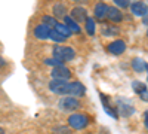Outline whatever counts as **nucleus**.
Returning a JSON list of instances; mask_svg holds the SVG:
<instances>
[{"mask_svg": "<svg viewBox=\"0 0 148 134\" xmlns=\"http://www.w3.org/2000/svg\"><path fill=\"white\" fill-rule=\"evenodd\" d=\"M52 12H53V17L58 19V18H65L67 17V6L64 5V3H56V5H53V9H52Z\"/></svg>", "mask_w": 148, "mask_h": 134, "instance_id": "obj_16", "label": "nucleus"}, {"mask_svg": "<svg viewBox=\"0 0 148 134\" xmlns=\"http://www.w3.org/2000/svg\"><path fill=\"white\" fill-rule=\"evenodd\" d=\"M102 34L107 36V37H114V36L119 34V28L114 27V26H107L102 28Z\"/></svg>", "mask_w": 148, "mask_h": 134, "instance_id": "obj_22", "label": "nucleus"}, {"mask_svg": "<svg viewBox=\"0 0 148 134\" xmlns=\"http://www.w3.org/2000/svg\"><path fill=\"white\" fill-rule=\"evenodd\" d=\"M147 63L144 61L142 58H133V61H132V67H133V70L135 72H139V73H142L144 70H147Z\"/></svg>", "mask_w": 148, "mask_h": 134, "instance_id": "obj_20", "label": "nucleus"}, {"mask_svg": "<svg viewBox=\"0 0 148 134\" xmlns=\"http://www.w3.org/2000/svg\"><path fill=\"white\" fill-rule=\"evenodd\" d=\"M107 51L113 55H121L123 52L126 51V43L123 42L121 39H116L113 42H110L107 45Z\"/></svg>", "mask_w": 148, "mask_h": 134, "instance_id": "obj_6", "label": "nucleus"}, {"mask_svg": "<svg viewBox=\"0 0 148 134\" xmlns=\"http://www.w3.org/2000/svg\"><path fill=\"white\" fill-rule=\"evenodd\" d=\"M147 72H148V66H147Z\"/></svg>", "mask_w": 148, "mask_h": 134, "instance_id": "obj_30", "label": "nucleus"}, {"mask_svg": "<svg viewBox=\"0 0 148 134\" xmlns=\"http://www.w3.org/2000/svg\"><path fill=\"white\" fill-rule=\"evenodd\" d=\"M52 54H53V58L59 60V61H62L64 64L67 61H71V60L76 57V51H74L71 46H62V45L53 46Z\"/></svg>", "mask_w": 148, "mask_h": 134, "instance_id": "obj_1", "label": "nucleus"}, {"mask_svg": "<svg viewBox=\"0 0 148 134\" xmlns=\"http://www.w3.org/2000/svg\"><path fill=\"white\" fill-rule=\"evenodd\" d=\"M61 110H65V112H73V110H77L80 107V101L79 99H74V97H70V95H65L59 100L58 103Z\"/></svg>", "mask_w": 148, "mask_h": 134, "instance_id": "obj_4", "label": "nucleus"}, {"mask_svg": "<svg viewBox=\"0 0 148 134\" xmlns=\"http://www.w3.org/2000/svg\"><path fill=\"white\" fill-rule=\"evenodd\" d=\"M130 10H132L133 15L144 18V17L148 14V6H147V3H144V2H133V3L130 5Z\"/></svg>", "mask_w": 148, "mask_h": 134, "instance_id": "obj_10", "label": "nucleus"}, {"mask_svg": "<svg viewBox=\"0 0 148 134\" xmlns=\"http://www.w3.org/2000/svg\"><path fill=\"white\" fill-rule=\"evenodd\" d=\"M34 36L39 40H47L49 36H51V28L40 22L39 26H36V28H34Z\"/></svg>", "mask_w": 148, "mask_h": 134, "instance_id": "obj_11", "label": "nucleus"}, {"mask_svg": "<svg viewBox=\"0 0 148 134\" xmlns=\"http://www.w3.org/2000/svg\"><path fill=\"white\" fill-rule=\"evenodd\" d=\"M114 3H116V8H127L130 5L127 0H114Z\"/></svg>", "mask_w": 148, "mask_h": 134, "instance_id": "obj_26", "label": "nucleus"}, {"mask_svg": "<svg viewBox=\"0 0 148 134\" xmlns=\"http://www.w3.org/2000/svg\"><path fill=\"white\" fill-rule=\"evenodd\" d=\"M107 18L111 22H120L123 19V14L121 10L116 6H108V12H107Z\"/></svg>", "mask_w": 148, "mask_h": 134, "instance_id": "obj_13", "label": "nucleus"}, {"mask_svg": "<svg viewBox=\"0 0 148 134\" xmlns=\"http://www.w3.org/2000/svg\"><path fill=\"white\" fill-rule=\"evenodd\" d=\"M64 24L68 27L70 33H80V31H82V27L79 26V22H76L70 15H67V17L64 18Z\"/></svg>", "mask_w": 148, "mask_h": 134, "instance_id": "obj_15", "label": "nucleus"}, {"mask_svg": "<svg viewBox=\"0 0 148 134\" xmlns=\"http://www.w3.org/2000/svg\"><path fill=\"white\" fill-rule=\"evenodd\" d=\"M51 75H52V78L56 79V81H67V82H68V79L71 78V72H70V69L65 67V66H59V67L52 69Z\"/></svg>", "mask_w": 148, "mask_h": 134, "instance_id": "obj_7", "label": "nucleus"}, {"mask_svg": "<svg viewBox=\"0 0 148 134\" xmlns=\"http://www.w3.org/2000/svg\"><path fill=\"white\" fill-rule=\"evenodd\" d=\"M142 21H144V24H147V26H148V14H147V15L142 18Z\"/></svg>", "mask_w": 148, "mask_h": 134, "instance_id": "obj_28", "label": "nucleus"}, {"mask_svg": "<svg viewBox=\"0 0 148 134\" xmlns=\"http://www.w3.org/2000/svg\"><path fill=\"white\" fill-rule=\"evenodd\" d=\"M132 88H133L135 92L141 97V99H144L145 101H148V88H147V85H144L139 81H133L132 82Z\"/></svg>", "mask_w": 148, "mask_h": 134, "instance_id": "obj_12", "label": "nucleus"}, {"mask_svg": "<svg viewBox=\"0 0 148 134\" xmlns=\"http://www.w3.org/2000/svg\"><path fill=\"white\" fill-rule=\"evenodd\" d=\"M70 17L76 21V22H84L86 18H88V12H86V9L83 6H76L71 9V14Z\"/></svg>", "mask_w": 148, "mask_h": 134, "instance_id": "obj_9", "label": "nucleus"}, {"mask_svg": "<svg viewBox=\"0 0 148 134\" xmlns=\"http://www.w3.org/2000/svg\"><path fill=\"white\" fill-rule=\"evenodd\" d=\"M84 92H86V88H84V85L82 82H79V81L70 82V88H68V95L70 97L79 99V97H83Z\"/></svg>", "mask_w": 148, "mask_h": 134, "instance_id": "obj_8", "label": "nucleus"}, {"mask_svg": "<svg viewBox=\"0 0 148 134\" xmlns=\"http://www.w3.org/2000/svg\"><path fill=\"white\" fill-rule=\"evenodd\" d=\"M107 12H108V5L104 3V2H99L95 5V9H93V14H95V18L96 19H104L107 17Z\"/></svg>", "mask_w": 148, "mask_h": 134, "instance_id": "obj_14", "label": "nucleus"}, {"mask_svg": "<svg viewBox=\"0 0 148 134\" xmlns=\"http://www.w3.org/2000/svg\"><path fill=\"white\" fill-rule=\"evenodd\" d=\"M53 30H56L58 33H61L62 36H65V37H68V36L71 34V33H70V30H68V27L65 26L64 22H58V24H56V27H55Z\"/></svg>", "mask_w": 148, "mask_h": 134, "instance_id": "obj_23", "label": "nucleus"}, {"mask_svg": "<svg viewBox=\"0 0 148 134\" xmlns=\"http://www.w3.org/2000/svg\"><path fill=\"white\" fill-rule=\"evenodd\" d=\"M84 28H86V31H88L89 36H93L95 31H96L95 18H92V17H88V18H86V21H84Z\"/></svg>", "mask_w": 148, "mask_h": 134, "instance_id": "obj_18", "label": "nucleus"}, {"mask_svg": "<svg viewBox=\"0 0 148 134\" xmlns=\"http://www.w3.org/2000/svg\"><path fill=\"white\" fill-rule=\"evenodd\" d=\"M116 103H117V115L127 118V116H130V115L135 113V107L130 104V101L127 99L119 97V99L116 100Z\"/></svg>", "mask_w": 148, "mask_h": 134, "instance_id": "obj_3", "label": "nucleus"}, {"mask_svg": "<svg viewBox=\"0 0 148 134\" xmlns=\"http://www.w3.org/2000/svg\"><path fill=\"white\" fill-rule=\"evenodd\" d=\"M45 64L52 66L53 69H55V67H59V66H65L62 61H59V60H56V58H53V57H52V58H46V60H45Z\"/></svg>", "mask_w": 148, "mask_h": 134, "instance_id": "obj_24", "label": "nucleus"}, {"mask_svg": "<svg viewBox=\"0 0 148 134\" xmlns=\"http://www.w3.org/2000/svg\"><path fill=\"white\" fill-rule=\"evenodd\" d=\"M147 36H148V30H147Z\"/></svg>", "mask_w": 148, "mask_h": 134, "instance_id": "obj_31", "label": "nucleus"}, {"mask_svg": "<svg viewBox=\"0 0 148 134\" xmlns=\"http://www.w3.org/2000/svg\"><path fill=\"white\" fill-rule=\"evenodd\" d=\"M53 133H55V134H71V130H70L68 127L59 125V127H55V128H53Z\"/></svg>", "mask_w": 148, "mask_h": 134, "instance_id": "obj_25", "label": "nucleus"}, {"mask_svg": "<svg viewBox=\"0 0 148 134\" xmlns=\"http://www.w3.org/2000/svg\"><path fill=\"white\" fill-rule=\"evenodd\" d=\"M89 124V116L84 113H73L68 116V125L74 130H83Z\"/></svg>", "mask_w": 148, "mask_h": 134, "instance_id": "obj_2", "label": "nucleus"}, {"mask_svg": "<svg viewBox=\"0 0 148 134\" xmlns=\"http://www.w3.org/2000/svg\"><path fill=\"white\" fill-rule=\"evenodd\" d=\"M59 21L53 17V15H43L42 17V24H45V26H47L51 30H53L55 27H56V24H58Z\"/></svg>", "mask_w": 148, "mask_h": 134, "instance_id": "obj_19", "label": "nucleus"}, {"mask_svg": "<svg viewBox=\"0 0 148 134\" xmlns=\"http://www.w3.org/2000/svg\"><path fill=\"white\" fill-rule=\"evenodd\" d=\"M0 134H5V131H3V128H0Z\"/></svg>", "mask_w": 148, "mask_h": 134, "instance_id": "obj_29", "label": "nucleus"}, {"mask_svg": "<svg viewBox=\"0 0 148 134\" xmlns=\"http://www.w3.org/2000/svg\"><path fill=\"white\" fill-rule=\"evenodd\" d=\"M99 95H101V101H102V106H104V109H105V112H107L110 116L117 118L119 115H117V112L114 110V107H111V106H110V103H108V99H107V95H104L102 92H101Z\"/></svg>", "mask_w": 148, "mask_h": 134, "instance_id": "obj_17", "label": "nucleus"}, {"mask_svg": "<svg viewBox=\"0 0 148 134\" xmlns=\"http://www.w3.org/2000/svg\"><path fill=\"white\" fill-rule=\"evenodd\" d=\"M144 118H145V127H147V130H148V112L144 113Z\"/></svg>", "mask_w": 148, "mask_h": 134, "instance_id": "obj_27", "label": "nucleus"}, {"mask_svg": "<svg viewBox=\"0 0 148 134\" xmlns=\"http://www.w3.org/2000/svg\"><path fill=\"white\" fill-rule=\"evenodd\" d=\"M68 88H70V82H67V81L52 79L49 82V90L56 95H68Z\"/></svg>", "mask_w": 148, "mask_h": 134, "instance_id": "obj_5", "label": "nucleus"}, {"mask_svg": "<svg viewBox=\"0 0 148 134\" xmlns=\"http://www.w3.org/2000/svg\"><path fill=\"white\" fill-rule=\"evenodd\" d=\"M49 39L53 40V42L58 43V45H61V43H64L68 37H65V36H62L61 33H58L56 30H51V36H49Z\"/></svg>", "mask_w": 148, "mask_h": 134, "instance_id": "obj_21", "label": "nucleus"}]
</instances>
